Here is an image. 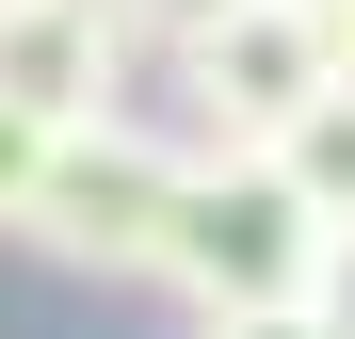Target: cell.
<instances>
[{"instance_id": "277c9868", "label": "cell", "mask_w": 355, "mask_h": 339, "mask_svg": "<svg viewBox=\"0 0 355 339\" xmlns=\"http://www.w3.org/2000/svg\"><path fill=\"white\" fill-rule=\"evenodd\" d=\"M275 178H291V194H307V210L339 226V243H355V97H323V113H307V130H291V146H275Z\"/></svg>"}, {"instance_id": "ba28073f", "label": "cell", "mask_w": 355, "mask_h": 339, "mask_svg": "<svg viewBox=\"0 0 355 339\" xmlns=\"http://www.w3.org/2000/svg\"><path fill=\"white\" fill-rule=\"evenodd\" d=\"M194 339H323L307 307H243V323H194Z\"/></svg>"}, {"instance_id": "9c48e42d", "label": "cell", "mask_w": 355, "mask_h": 339, "mask_svg": "<svg viewBox=\"0 0 355 339\" xmlns=\"http://www.w3.org/2000/svg\"><path fill=\"white\" fill-rule=\"evenodd\" d=\"M323 17V65H339V97H355V0H307Z\"/></svg>"}, {"instance_id": "7a4b0ae2", "label": "cell", "mask_w": 355, "mask_h": 339, "mask_svg": "<svg viewBox=\"0 0 355 339\" xmlns=\"http://www.w3.org/2000/svg\"><path fill=\"white\" fill-rule=\"evenodd\" d=\"M17 243H33L49 275H81V291H162V243H178V146L130 130V113H113V130H65Z\"/></svg>"}, {"instance_id": "6da1fadb", "label": "cell", "mask_w": 355, "mask_h": 339, "mask_svg": "<svg viewBox=\"0 0 355 339\" xmlns=\"http://www.w3.org/2000/svg\"><path fill=\"white\" fill-rule=\"evenodd\" d=\"M323 243H339V226L275 178V146H226V162H178V243H162V291L194 307V323L307 307V291H323Z\"/></svg>"}, {"instance_id": "30bf717a", "label": "cell", "mask_w": 355, "mask_h": 339, "mask_svg": "<svg viewBox=\"0 0 355 339\" xmlns=\"http://www.w3.org/2000/svg\"><path fill=\"white\" fill-rule=\"evenodd\" d=\"M0 17H17V0H0Z\"/></svg>"}, {"instance_id": "5b68a950", "label": "cell", "mask_w": 355, "mask_h": 339, "mask_svg": "<svg viewBox=\"0 0 355 339\" xmlns=\"http://www.w3.org/2000/svg\"><path fill=\"white\" fill-rule=\"evenodd\" d=\"M49 146H65V130H33V113H0V243L33 226V194H49Z\"/></svg>"}, {"instance_id": "8992f818", "label": "cell", "mask_w": 355, "mask_h": 339, "mask_svg": "<svg viewBox=\"0 0 355 339\" xmlns=\"http://www.w3.org/2000/svg\"><path fill=\"white\" fill-rule=\"evenodd\" d=\"M113 17H130V49H146V65H162V49H194L210 17H243V0H113Z\"/></svg>"}, {"instance_id": "3957f363", "label": "cell", "mask_w": 355, "mask_h": 339, "mask_svg": "<svg viewBox=\"0 0 355 339\" xmlns=\"http://www.w3.org/2000/svg\"><path fill=\"white\" fill-rule=\"evenodd\" d=\"M0 113H33V130H113V113H146V49L113 0H17L0 17Z\"/></svg>"}, {"instance_id": "52a82bcc", "label": "cell", "mask_w": 355, "mask_h": 339, "mask_svg": "<svg viewBox=\"0 0 355 339\" xmlns=\"http://www.w3.org/2000/svg\"><path fill=\"white\" fill-rule=\"evenodd\" d=\"M307 323H323V339H355V243H323V291H307Z\"/></svg>"}]
</instances>
